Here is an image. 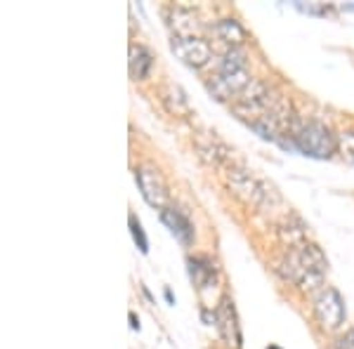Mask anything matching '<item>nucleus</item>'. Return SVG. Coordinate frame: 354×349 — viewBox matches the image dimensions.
<instances>
[{
	"instance_id": "obj_1",
	"label": "nucleus",
	"mask_w": 354,
	"mask_h": 349,
	"mask_svg": "<svg viewBox=\"0 0 354 349\" xmlns=\"http://www.w3.org/2000/svg\"><path fill=\"white\" fill-rule=\"evenodd\" d=\"M277 269L290 283L300 285V288H305V290H314L322 285L324 274H326V269H328V262L317 245L302 243V245H295L286 257H281Z\"/></svg>"
},
{
	"instance_id": "obj_2",
	"label": "nucleus",
	"mask_w": 354,
	"mask_h": 349,
	"mask_svg": "<svg viewBox=\"0 0 354 349\" xmlns=\"http://www.w3.org/2000/svg\"><path fill=\"white\" fill-rule=\"evenodd\" d=\"M250 83H253V78H250V73H248L243 50L232 48L230 53L225 55V59H222L220 73L215 76V81L210 83V90H213L220 100H227V97H241Z\"/></svg>"
},
{
	"instance_id": "obj_3",
	"label": "nucleus",
	"mask_w": 354,
	"mask_h": 349,
	"mask_svg": "<svg viewBox=\"0 0 354 349\" xmlns=\"http://www.w3.org/2000/svg\"><path fill=\"white\" fill-rule=\"evenodd\" d=\"M295 149L312 158H328L335 151V140L326 125L319 121H305L293 130Z\"/></svg>"
},
{
	"instance_id": "obj_4",
	"label": "nucleus",
	"mask_w": 354,
	"mask_h": 349,
	"mask_svg": "<svg viewBox=\"0 0 354 349\" xmlns=\"http://www.w3.org/2000/svg\"><path fill=\"white\" fill-rule=\"evenodd\" d=\"M314 317L324 330H338L345 323V300L335 288H324L314 297Z\"/></svg>"
},
{
	"instance_id": "obj_5",
	"label": "nucleus",
	"mask_w": 354,
	"mask_h": 349,
	"mask_svg": "<svg viewBox=\"0 0 354 349\" xmlns=\"http://www.w3.org/2000/svg\"><path fill=\"white\" fill-rule=\"evenodd\" d=\"M135 182L137 189H140L142 198L151 205V208H168V187H165L163 175L158 173L156 168H149V165H142V168L135 170Z\"/></svg>"
},
{
	"instance_id": "obj_6",
	"label": "nucleus",
	"mask_w": 354,
	"mask_h": 349,
	"mask_svg": "<svg viewBox=\"0 0 354 349\" xmlns=\"http://www.w3.org/2000/svg\"><path fill=\"white\" fill-rule=\"evenodd\" d=\"M227 187H230V191L234 196L250 205H260L267 198V189L262 187V182H258L248 170H241V168L227 170Z\"/></svg>"
},
{
	"instance_id": "obj_7",
	"label": "nucleus",
	"mask_w": 354,
	"mask_h": 349,
	"mask_svg": "<svg viewBox=\"0 0 354 349\" xmlns=\"http://www.w3.org/2000/svg\"><path fill=\"white\" fill-rule=\"evenodd\" d=\"M170 48H173L175 57H180L185 64H189L194 68H201L210 62V45L201 41V38H173L170 41Z\"/></svg>"
},
{
	"instance_id": "obj_8",
	"label": "nucleus",
	"mask_w": 354,
	"mask_h": 349,
	"mask_svg": "<svg viewBox=\"0 0 354 349\" xmlns=\"http://www.w3.org/2000/svg\"><path fill=\"white\" fill-rule=\"evenodd\" d=\"M215 321H218L220 337L227 342V345L234 347V349L241 347V333H239L236 312H234L230 297H222V302L218 305V312H215Z\"/></svg>"
},
{
	"instance_id": "obj_9",
	"label": "nucleus",
	"mask_w": 354,
	"mask_h": 349,
	"mask_svg": "<svg viewBox=\"0 0 354 349\" xmlns=\"http://www.w3.org/2000/svg\"><path fill=\"white\" fill-rule=\"evenodd\" d=\"M161 222L170 229V234L180 241L182 245H192L194 243V227L182 210L177 208H165L161 210Z\"/></svg>"
},
{
	"instance_id": "obj_10",
	"label": "nucleus",
	"mask_w": 354,
	"mask_h": 349,
	"mask_svg": "<svg viewBox=\"0 0 354 349\" xmlns=\"http://www.w3.org/2000/svg\"><path fill=\"white\" fill-rule=\"evenodd\" d=\"M151 66H153V55L149 50L140 43H130V55H128L130 78L133 81H145L151 73Z\"/></svg>"
},
{
	"instance_id": "obj_11",
	"label": "nucleus",
	"mask_w": 354,
	"mask_h": 349,
	"mask_svg": "<svg viewBox=\"0 0 354 349\" xmlns=\"http://www.w3.org/2000/svg\"><path fill=\"white\" fill-rule=\"evenodd\" d=\"M170 26L175 31V38H198V31H201L198 19L185 8H175L170 12Z\"/></svg>"
},
{
	"instance_id": "obj_12",
	"label": "nucleus",
	"mask_w": 354,
	"mask_h": 349,
	"mask_svg": "<svg viewBox=\"0 0 354 349\" xmlns=\"http://www.w3.org/2000/svg\"><path fill=\"white\" fill-rule=\"evenodd\" d=\"M161 100H163V104L168 106V111H173L175 116H189L192 113L189 102H187L185 93H182L177 85H165L163 93H161Z\"/></svg>"
},
{
	"instance_id": "obj_13",
	"label": "nucleus",
	"mask_w": 354,
	"mask_h": 349,
	"mask_svg": "<svg viewBox=\"0 0 354 349\" xmlns=\"http://www.w3.org/2000/svg\"><path fill=\"white\" fill-rule=\"evenodd\" d=\"M189 274H192V281L196 283V288H205V285H210V281L215 279V267H213V262L205 260V257H192Z\"/></svg>"
},
{
	"instance_id": "obj_14",
	"label": "nucleus",
	"mask_w": 354,
	"mask_h": 349,
	"mask_svg": "<svg viewBox=\"0 0 354 349\" xmlns=\"http://www.w3.org/2000/svg\"><path fill=\"white\" fill-rule=\"evenodd\" d=\"M215 31H218L220 41H227V43H232V45H241L245 41V31L241 28V24H239V21H234V19L218 21Z\"/></svg>"
},
{
	"instance_id": "obj_15",
	"label": "nucleus",
	"mask_w": 354,
	"mask_h": 349,
	"mask_svg": "<svg viewBox=\"0 0 354 349\" xmlns=\"http://www.w3.org/2000/svg\"><path fill=\"white\" fill-rule=\"evenodd\" d=\"M128 222H130V234H133V238H135L137 248H140V253H147V250H149V243H147V236H145V232H142L140 220H137V217L130 213Z\"/></svg>"
},
{
	"instance_id": "obj_16",
	"label": "nucleus",
	"mask_w": 354,
	"mask_h": 349,
	"mask_svg": "<svg viewBox=\"0 0 354 349\" xmlns=\"http://www.w3.org/2000/svg\"><path fill=\"white\" fill-rule=\"evenodd\" d=\"M333 349H354V330H347L345 335L338 337V342H335Z\"/></svg>"
}]
</instances>
